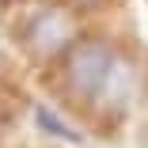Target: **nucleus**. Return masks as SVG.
<instances>
[{
  "label": "nucleus",
  "mask_w": 148,
  "mask_h": 148,
  "mask_svg": "<svg viewBox=\"0 0 148 148\" xmlns=\"http://www.w3.org/2000/svg\"><path fill=\"white\" fill-rule=\"evenodd\" d=\"M118 49L110 46V38L103 34H80L61 57H57V69H61V84L65 91L76 99V103H87L91 106V99L99 95V87L114 65Z\"/></svg>",
  "instance_id": "obj_1"
},
{
  "label": "nucleus",
  "mask_w": 148,
  "mask_h": 148,
  "mask_svg": "<svg viewBox=\"0 0 148 148\" xmlns=\"http://www.w3.org/2000/svg\"><path fill=\"white\" fill-rule=\"evenodd\" d=\"M76 38H80L76 19L65 8H53V4L31 12L27 23H23V46H27V53H34V57H61Z\"/></svg>",
  "instance_id": "obj_2"
},
{
  "label": "nucleus",
  "mask_w": 148,
  "mask_h": 148,
  "mask_svg": "<svg viewBox=\"0 0 148 148\" xmlns=\"http://www.w3.org/2000/svg\"><path fill=\"white\" fill-rule=\"evenodd\" d=\"M137 91H140V69H137L133 57L118 53L103 87H99V95L91 99V114L103 118V122H122L133 106V99H137Z\"/></svg>",
  "instance_id": "obj_3"
},
{
  "label": "nucleus",
  "mask_w": 148,
  "mask_h": 148,
  "mask_svg": "<svg viewBox=\"0 0 148 148\" xmlns=\"http://www.w3.org/2000/svg\"><path fill=\"white\" fill-rule=\"evenodd\" d=\"M31 118H34V129L53 137V140H69V144H84V133H76V125L61 110H53L49 103H34L31 106Z\"/></svg>",
  "instance_id": "obj_4"
},
{
  "label": "nucleus",
  "mask_w": 148,
  "mask_h": 148,
  "mask_svg": "<svg viewBox=\"0 0 148 148\" xmlns=\"http://www.w3.org/2000/svg\"><path fill=\"white\" fill-rule=\"evenodd\" d=\"M34 4H49V0H34Z\"/></svg>",
  "instance_id": "obj_5"
}]
</instances>
